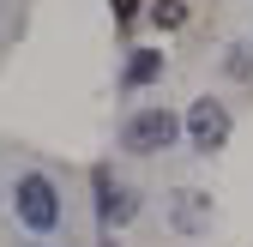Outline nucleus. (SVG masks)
Segmentation results:
<instances>
[{
    "label": "nucleus",
    "mask_w": 253,
    "mask_h": 247,
    "mask_svg": "<svg viewBox=\"0 0 253 247\" xmlns=\"http://www.w3.org/2000/svg\"><path fill=\"white\" fill-rule=\"evenodd\" d=\"M12 211H18V223H30V229L48 235V229L60 223V193H54V181H48V175H18Z\"/></svg>",
    "instance_id": "obj_1"
},
{
    "label": "nucleus",
    "mask_w": 253,
    "mask_h": 247,
    "mask_svg": "<svg viewBox=\"0 0 253 247\" xmlns=\"http://www.w3.org/2000/svg\"><path fill=\"white\" fill-rule=\"evenodd\" d=\"M175 133H181V121H175L169 109H139V115L121 127V145H126V151H139V157H151V151H169Z\"/></svg>",
    "instance_id": "obj_2"
},
{
    "label": "nucleus",
    "mask_w": 253,
    "mask_h": 247,
    "mask_svg": "<svg viewBox=\"0 0 253 247\" xmlns=\"http://www.w3.org/2000/svg\"><path fill=\"white\" fill-rule=\"evenodd\" d=\"M187 139H193V151H223V139H229V109L217 103V97H199L193 109H187Z\"/></svg>",
    "instance_id": "obj_3"
},
{
    "label": "nucleus",
    "mask_w": 253,
    "mask_h": 247,
    "mask_svg": "<svg viewBox=\"0 0 253 247\" xmlns=\"http://www.w3.org/2000/svg\"><path fill=\"white\" fill-rule=\"evenodd\" d=\"M133 211H139V199L126 193V187H115V181L97 169V217L115 229V223H126V217H133Z\"/></svg>",
    "instance_id": "obj_4"
},
{
    "label": "nucleus",
    "mask_w": 253,
    "mask_h": 247,
    "mask_svg": "<svg viewBox=\"0 0 253 247\" xmlns=\"http://www.w3.org/2000/svg\"><path fill=\"white\" fill-rule=\"evenodd\" d=\"M205 223H211V199H205V193H175V229L193 235V229H205Z\"/></svg>",
    "instance_id": "obj_5"
},
{
    "label": "nucleus",
    "mask_w": 253,
    "mask_h": 247,
    "mask_svg": "<svg viewBox=\"0 0 253 247\" xmlns=\"http://www.w3.org/2000/svg\"><path fill=\"white\" fill-rule=\"evenodd\" d=\"M157 73H163V54H151V48H133V60H126V84H151Z\"/></svg>",
    "instance_id": "obj_6"
},
{
    "label": "nucleus",
    "mask_w": 253,
    "mask_h": 247,
    "mask_svg": "<svg viewBox=\"0 0 253 247\" xmlns=\"http://www.w3.org/2000/svg\"><path fill=\"white\" fill-rule=\"evenodd\" d=\"M151 18L163 24V30H181V24H187V6H181V0H157V6H151Z\"/></svg>",
    "instance_id": "obj_7"
},
{
    "label": "nucleus",
    "mask_w": 253,
    "mask_h": 247,
    "mask_svg": "<svg viewBox=\"0 0 253 247\" xmlns=\"http://www.w3.org/2000/svg\"><path fill=\"white\" fill-rule=\"evenodd\" d=\"M229 73H235V79H253V60H247V48H229Z\"/></svg>",
    "instance_id": "obj_8"
},
{
    "label": "nucleus",
    "mask_w": 253,
    "mask_h": 247,
    "mask_svg": "<svg viewBox=\"0 0 253 247\" xmlns=\"http://www.w3.org/2000/svg\"><path fill=\"white\" fill-rule=\"evenodd\" d=\"M109 6H115V18H133V12H139V0H109Z\"/></svg>",
    "instance_id": "obj_9"
}]
</instances>
